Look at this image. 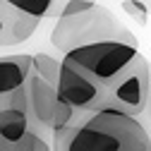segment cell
<instances>
[{
	"instance_id": "obj_1",
	"label": "cell",
	"mask_w": 151,
	"mask_h": 151,
	"mask_svg": "<svg viewBox=\"0 0 151 151\" xmlns=\"http://www.w3.org/2000/svg\"><path fill=\"white\" fill-rule=\"evenodd\" d=\"M50 146L53 151H151V134L139 115L93 108L77 113Z\"/></svg>"
},
{
	"instance_id": "obj_6",
	"label": "cell",
	"mask_w": 151,
	"mask_h": 151,
	"mask_svg": "<svg viewBox=\"0 0 151 151\" xmlns=\"http://www.w3.org/2000/svg\"><path fill=\"white\" fill-rule=\"evenodd\" d=\"M27 91V118H29V129L41 134L50 142V120H53V110L58 103V93L55 86L43 82L39 74H29V79L24 82Z\"/></svg>"
},
{
	"instance_id": "obj_13",
	"label": "cell",
	"mask_w": 151,
	"mask_h": 151,
	"mask_svg": "<svg viewBox=\"0 0 151 151\" xmlns=\"http://www.w3.org/2000/svg\"><path fill=\"white\" fill-rule=\"evenodd\" d=\"M149 67H151V65H149Z\"/></svg>"
},
{
	"instance_id": "obj_12",
	"label": "cell",
	"mask_w": 151,
	"mask_h": 151,
	"mask_svg": "<svg viewBox=\"0 0 151 151\" xmlns=\"http://www.w3.org/2000/svg\"><path fill=\"white\" fill-rule=\"evenodd\" d=\"M93 5V0H63L60 5V12L58 17H67V14H77V12H84Z\"/></svg>"
},
{
	"instance_id": "obj_3",
	"label": "cell",
	"mask_w": 151,
	"mask_h": 151,
	"mask_svg": "<svg viewBox=\"0 0 151 151\" xmlns=\"http://www.w3.org/2000/svg\"><path fill=\"white\" fill-rule=\"evenodd\" d=\"M137 53H139V48H134V46H127L120 41H101V43L82 46V48L65 53L63 63L79 70L82 74H86L91 82H96L106 91V86L132 63V58Z\"/></svg>"
},
{
	"instance_id": "obj_10",
	"label": "cell",
	"mask_w": 151,
	"mask_h": 151,
	"mask_svg": "<svg viewBox=\"0 0 151 151\" xmlns=\"http://www.w3.org/2000/svg\"><path fill=\"white\" fill-rule=\"evenodd\" d=\"M31 72L39 74L43 82L55 86L58 72H60V60L53 58V55H48V53H36V55H31Z\"/></svg>"
},
{
	"instance_id": "obj_2",
	"label": "cell",
	"mask_w": 151,
	"mask_h": 151,
	"mask_svg": "<svg viewBox=\"0 0 151 151\" xmlns=\"http://www.w3.org/2000/svg\"><path fill=\"white\" fill-rule=\"evenodd\" d=\"M101 41H120V43L139 48L137 36L108 7L99 5V3H93L89 10L77 12V14L55 17V27L50 31V43L63 55L74 48L101 43Z\"/></svg>"
},
{
	"instance_id": "obj_7",
	"label": "cell",
	"mask_w": 151,
	"mask_h": 151,
	"mask_svg": "<svg viewBox=\"0 0 151 151\" xmlns=\"http://www.w3.org/2000/svg\"><path fill=\"white\" fill-rule=\"evenodd\" d=\"M41 17H34L0 0V48H12L29 41L39 29Z\"/></svg>"
},
{
	"instance_id": "obj_4",
	"label": "cell",
	"mask_w": 151,
	"mask_h": 151,
	"mask_svg": "<svg viewBox=\"0 0 151 151\" xmlns=\"http://www.w3.org/2000/svg\"><path fill=\"white\" fill-rule=\"evenodd\" d=\"M149 101V60L142 53H137L132 63L106 86L103 106L115 108L129 115H142Z\"/></svg>"
},
{
	"instance_id": "obj_9",
	"label": "cell",
	"mask_w": 151,
	"mask_h": 151,
	"mask_svg": "<svg viewBox=\"0 0 151 151\" xmlns=\"http://www.w3.org/2000/svg\"><path fill=\"white\" fill-rule=\"evenodd\" d=\"M29 132V118L24 110H17L12 106L0 108V137L10 144H17Z\"/></svg>"
},
{
	"instance_id": "obj_5",
	"label": "cell",
	"mask_w": 151,
	"mask_h": 151,
	"mask_svg": "<svg viewBox=\"0 0 151 151\" xmlns=\"http://www.w3.org/2000/svg\"><path fill=\"white\" fill-rule=\"evenodd\" d=\"M55 93L58 99L72 106L74 110H93L103 106V86L96 82H91L86 74L79 70H74L60 60V72H58V82H55Z\"/></svg>"
},
{
	"instance_id": "obj_11",
	"label": "cell",
	"mask_w": 151,
	"mask_h": 151,
	"mask_svg": "<svg viewBox=\"0 0 151 151\" xmlns=\"http://www.w3.org/2000/svg\"><path fill=\"white\" fill-rule=\"evenodd\" d=\"M120 7H122V12H127L139 27H146V22H149V7H146L144 0H122Z\"/></svg>"
},
{
	"instance_id": "obj_8",
	"label": "cell",
	"mask_w": 151,
	"mask_h": 151,
	"mask_svg": "<svg viewBox=\"0 0 151 151\" xmlns=\"http://www.w3.org/2000/svg\"><path fill=\"white\" fill-rule=\"evenodd\" d=\"M29 74H31V55L29 53L0 55V96H10L14 89L24 86Z\"/></svg>"
}]
</instances>
